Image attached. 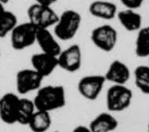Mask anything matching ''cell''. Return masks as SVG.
Returning a JSON list of instances; mask_svg holds the SVG:
<instances>
[{
  "instance_id": "5b68a950",
  "label": "cell",
  "mask_w": 149,
  "mask_h": 132,
  "mask_svg": "<svg viewBox=\"0 0 149 132\" xmlns=\"http://www.w3.org/2000/svg\"><path fill=\"white\" fill-rule=\"evenodd\" d=\"M37 28L29 21L17 24L10 33V44L16 51H22L36 43Z\"/></svg>"
},
{
  "instance_id": "ba28073f",
  "label": "cell",
  "mask_w": 149,
  "mask_h": 132,
  "mask_svg": "<svg viewBox=\"0 0 149 132\" xmlns=\"http://www.w3.org/2000/svg\"><path fill=\"white\" fill-rule=\"evenodd\" d=\"M44 77L32 68H25L17 72L16 76V87L17 92L21 94L37 91L42 86Z\"/></svg>"
},
{
  "instance_id": "603a6c76",
  "label": "cell",
  "mask_w": 149,
  "mask_h": 132,
  "mask_svg": "<svg viewBox=\"0 0 149 132\" xmlns=\"http://www.w3.org/2000/svg\"><path fill=\"white\" fill-rule=\"evenodd\" d=\"M74 132H91L89 126H84V125H79L76 126L73 130Z\"/></svg>"
},
{
  "instance_id": "9c48e42d",
  "label": "cell",
  "mask_w": 149,
  "mask_h": 132,
  "mask_svg": "<svg viewBox=\"0 0 149 132\" xmlns=\"http://www.w3.org/2000/svg\"><path fill=\"white\" fill-rule=\"evenodd\" d=\"M21 98L13 93H6L0 97V119L8 125L17 123Z\"/></svg>"
},
{
  "instance_id": "44dd1931",
  "label": "cell",
  "mask_w": 149,
  "mask_h": 132,
  "mask_svg": "<svg viewBox=\"0 0 149 132\" xmlns=\"http://www.w3.org/2000/svg\"><path fill=\"white\" fill-rule=\"evenodd\" d=\"M18 24L17 16L10 10H5L0 15V38H4L10 34Z\"/></svg>"
},
{
  "instance_id": "e0dca14e",
  "label": "cell",
  "mask_w": 149,
  "mask_h": 132,
  "mask_svg": "<svg viewBox=\"0 0 149 132\" xmlns=\"http://www.w3.org/2000/svg\"><path fill=\"white\" fill-rule=\"evenodd\" d=\"M51 122L50 112L36 109L28 126L33 132H45L51 128Z\"/></svg>"
},
{
  "instance_id": "277c9868",
  "label": "cell",
  "mask_w": 149,
  "mask_h": 132,
  "mask_svg": "<svg viewBox=\"0 0 149 132\" xmlns=\"http://www.w3.org/2000/svg\"><path fill=\"white\" fill-rule=\"evenodd\" d=\"M27 14L28 21L37 29L54 26L59 19V15L53 9L52 6L43 5L36 2L30 5Z\"/></svg>"
},
{
  "instance_id": "4fadbf2b",
  "label": "cell",
  "mask_w": 149,
  "mask_h": 132,
  "mask_svg": "<svg viewBox=\"0 0 149 132\" xmlns=\"http://www.w3.org/2000/svg\"><path fill=\"white\" fill-rule=\"evenodd\" d=\"M105 78L113 84H126L131 77V71L128 65L119 59H115L107 69Z\"/></svg>"
},
{
  "instance_id": "2e32d148",
  "label": "cell",
  "mask_w": 149,
  "mask_h": 132,
  "mask_svg": "<svg viewBox=\"0 0 149 132\" xmlns=\"http://www.w3.org/2000/svg\"><path fill=\"white\" fill-rule=\"evenodd\" d=\"M116 17L125 30L129 32L138 31L142 28L143 17L136 10L125 8L118 11Z\"/></svg>"
},
{
  "instance_id": "4316f807",
  "label": "cell",
  "mask_w": 149,
  "mask_h": 132,
  "mask_svg": "<svg viewBox=\"0 0 149 132\" xmlns=\"http://www.w3.org/2000/svg\"><path fill=\"white\" fill-rule=\"evenodd\" d=\"M148 131H149V122L148 124Z\"/></svg>"
},
{
  "instance_id": "5bb4252c",
  "label": "cell",
  "mask_w": 149,
  "mask_h": 132,
  "mask_svg": "<svg viewBox=\"0 0 149 132\" xmlns=\"http://www.w3.org/2000/svg\"><path fill=\"white\" fill-rule=\"evenodd\" d=\"M88 11L95 18L111 20L118 13L116 4L106 0H95L89 5Z\"/></svg>"
},
{
  "instance_id": "52a82bcc",
  "label": "cell",
  "mask_w": 149,
  "mask_h": 132,
  "mask_svg": "<svg viewBox=\"0 0 149 132\" xmlns=\"http://www.w3.org/2000/svg\"><path fill=\"white\" fill-rule=\"evenodd\" d=\"M106 80L104 75L85 76L79 80L77 89L81 96L90 101L97 100L103 89Z\"/></svg>"
},
{
  "instance_id": "cb8c5ba5",
  "label": "cell",
  "mask_w": 149,
  "mask_h": 132,
  "mask_svg": "<svg viewBox=\"0 0 149 132\" xmlns=\"http://www.w3.org/2000/svg\"><path fill=\"white\" fill-rule=\"evenodd\" d=\"M58 0H35V2L36 3L41 4V5H47V6H52Z\"/></svg>"
},
{
  "instance_id": "f1b7e54d",
  "label": "cell",
  "mask_w": 149,
  "mask_h": 132,
  "mask_svg": "<svg viewBox=\"0 0 149 132\" xmlns=\"http://www.w3.org/2000/svg\"><path fill=\"white\" fill-rule=\"evenodd\" d=\"M0 55H1V53H0Z\"/></svg>"
},
{
  "instance_id": "d4e9b609",
  "label": "cell",
  "mask_w": 149,
  "mask_h": 132,
  "mask_svg": "<svg viewBox=\"0 0 149 132\" xmlns=\"http://www.w3.org/2000/svg\"><path fill=\"white\" fill-rule=\"evenodd\" d=\"M5 10V6H4V4L2 2H0V15L2 14L4 11Z\"/></svg>"
},
{
  "instance_id": "d6986e66",
  "label": "cell",
  "mask_w": 149,
  "mask_h": 132,
  "mask_svg": "<svg viewBox=\"0 0 149 132\" xmlns=\"http://www.w3.org/2000/svg\"><path fill=\"white\" fill-rule=\"evenodd\" d=\"M136 86L142 93L149 95V65H139L134 71Z\"/></svg>"
},
{
  "instance_id": "83f0119b",
  "label": "cell",
  "mask_w": 149,
  "mask_h": 132,
  "mask_svg": "<svg viewBox=\"0 0 149 132\" xmlns=\"http://www.w3.org/2000/svg\"><path fill=\"white\" fill-rule=\"evenodd\" d=\"M148 61H149V57H148Z\"/></svg>"
},
{
  "instance_id": "7c38bea8",
  "label": "cell",
  "mask_w": 149,
  "mask_h": 132,
  "mask_svg": "<svg viewBox=\"0 0 149 132\" xmlns=\"http://www.w3.org/2000/svg\"><path fill=\"white\" fill-rule=\"evenodd\" d=\"M48 28L38 29L36 43L40 46L42 52L57 57L62 51L61 45Z\"/></svg>"
},
{
  "instance_id": "6da1fadb",
  "label": "cell",
  "mask_w": 149,
  "mask_h": 132,
  "mask_svg": "<svg viewBox=\"0 0 149 132\" xmlns=\"http://www.w3.org/2000/svg\"><path fill=\"white\" fill-rule=\"evenodd\" d=\"M36 109L51 112L63 108L66 104L65 88L62 85L40 87L33 100Z\"/></svg>"
},
{
  "instance_id": "30bf717a",
  "label": "cell",
  "mask_w": 149,
  "mask_h": 132,
  "mask_svg": "<svg viewBox=\"0 0 149 132\" xmlns=\"http://www.w3.org/2000/svg\"><path fill=\"white\" fill-rule=\"evenodd\" d=\"M58 67L65 71L74 73L82 66V50L79 45L73 44L65 50H62L57 56Z\"/></svg>"
},
{
  "instance_id": "7a4b0ae2",
  "label": "cell",
  "mask_w": 149,
  "mask_h": 132,
  "mask_svg": "<svg viewBox=\"0 0 149 132\" xmlns=\"http://www.w3.org/2000/svg\"><path fill=\"white\" fill-rule=\"evenodd\" d=\"M82 16L79 12L71 9L64 10L54 26V35L62 41L74 39L80 28Z\"/></svg>"
},
{
  "instance_id": "7402d4cb",
  "label": "cell",
  "mask_w": 149,
  "mask_h": 132,
  "mask_svg": "<svg viewBox=\"0 0 149 132\" xmlns=\"http://www.w3.org/2000/svg\"><path fill=\"white\" fill-rule=\"evenodd\" d=\"M145 0H120L121 3L125 7V8L136 10L140 8L144 3Z\"/></svg>"
},
{
  "instance_id": "8fae6325",
  "label": "cell",
  "mask_w": 149,
  "mask_h": 132,
  "mask_svg": "<svg viewBox=\"0 0 149 132\" xmlns=\"http://www.w3.org/2000/svg\"><path fill=\"white\" fill-rule=\"evenodd\" d=\"M31 62L32 68L44 78L51 75L58 67L57 57L44 52L33 54Z\"/></svg>"
},
{
  "instance_id": "3957f363",
  "label": "cell",
  "mask_w": 149,
  "mask_h": 132,
  "mask_svg": "<svg viewBox=\"0 0 149 132\" xmlns=\"http://www.w3.org/2000/svg\"><path fill=\"white\" fill-rule=\"evenodd\" d=\"M133 92L125 84H113L106 94V106L111 112L123 111L131 105Z\"/></svg>"
},
{
  "instance_id": "9a60e30c",
  "label": "cell",
  "mask_w": 149,
  "mask_h": 132,
  "mask_svg": "<svg viewBox=\"0 0 149 132\" xmlns=\"http://www.w3.org/2000/svg\"><path fill=\"white\" fill-rule=\"evenodd\" d=\"M119 126V122L111 113H100L91 120L89 128L91 132H111Z\"/></svg>"
},
{
  "instance_id": "ffe728a7",
  "label": "cell",
  "mask_w": 149,
  "mask_h": 132,
  "mask_svg": "<svg viewBox=\"0 0 149 132\" xmlns=\"http://www.w3.org/2000/svg\"><path fill=\"white\" fill-rule=\"evenodd\" d=\"M36 109L33 100H31L28 98H21L17 123L28 126Z\"/></svg>"
},
{
  "instance_id": "ac0fdd59",
  "label": "cell",
  "mask_w": 149,
  "mask_h": 132,
  "mask_svg": "<svg viewBox=\"0 0 149 132\" xmlns=\"http://www.w3.org/2000/svg\"><path fill=\"white\" fill-rule=\"evenodd\" d=\"M135 42V54L141 58L149 57V26L142 27L137 31Z\"/></svg>"
},
{
  "instance_id": "484cf974",
  "label": "cell",
  "mask_w": 149,
  "mask_h": 132,
  "mask_svg": "<svg viewBox=\"0 0 149 132\" xmlns=\"http://www.w3.org/2000/svg\"><path fill=\"white\" fill-rule=\"evenodd\" d=\"M10 1V0H0V2H2L4 5H5V4H7V3H8Z\"/></svg>"
},
{
  "instance_id": "8992f818",
  "label": "cell",
  "mask_w": 149,
  "mask_h": 132,
  "mask_svg": "<svg viewBox=\"0 0 149 132\" xmlns=\"http://www.w3.org/2000/svg\"><path fill=\"white\" fill-rule=\"evenodd\" d=\"M91 39L97 48L104 52H111L116 47L118 34L111 25L103 24L92 30Z\"/></svg>"
}]
</instances>
